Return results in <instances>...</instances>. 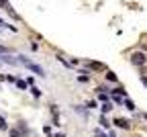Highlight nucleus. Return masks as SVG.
I'll list each match as a JSON object with an SVG mask.
<instances>
[{
	"label": "nucleus",
	"instance_id": "7",
	"mask_svg": "<svg viewBox=\"0 0 147 137\" xmlns=\"http://www.w3.org/2000/svg\"><path fill=\"white\" fill-rule=\"evenodd\" d=\"M110 94H121V96H125V98H127V90H125L123 86H117L115 90H110Z\"/></svg>",
	"mask_w": 147,
	"mask_h": 137
},
{
	"label": "nucleus",
	"instance_id": "20",
	"mask_svg": "<svg viewBox=\"0 0 147 137\" xmlns=\"http://www.w3.org/2000/svg\"><path fill=\"white\" fill-rule=\"evenodd\" d=\"M86 106H88V109H96V106H98V104H96V100H90V102H88V104H86Z\"/></svg>",
	"mask_w": 147,
	"mask_h": 137
},
{
	"label": "nucleus",
	"instance_id": "15",
	"mask_svg": "<svg viewBox=\"0 0 147 137\" xmlns=\"http://www.w3.org/2000/svg\"><path fill=\"white\" fill-rule=\"evenodd\" d=\"M100 125H102L104 129H108V127H110V123L106 121V117H100Z\"/></svg>",
	"mask_w": 147,
	"mask_h": 137
},
{
	"label": "nucleus",
	"instance_id": "23",
	"mask_svg": "<svg viewBox=\"0 0 147 137\" xmlns=\"http://www.w3.org/2000/svg\"><path fill=\"white\" fill-rule=\"evenodd\" d=\"M53 137H65V135L63 133H57V135H53Z\"/></svg>",
	"mask_w": 147,
	"mask_h": 137
},
{
	"label": "nucleus",
	"instance_id": "4",
	"mask_svg": "<svg viewBox=\"0 0 147 137\" xmlns=\"http://www.w3.org/2000/svg\"><path fill=\"white\" fill-rule=\"evenodd\" d=\"M86 68L92 72V70H94V72H100V70H106V66L102 64V62H86Z\"/></svg>",
	"mask_w": 147,
	"mask_h": 137
},
{
	"label": "nucleus",
	"instance_id": "16",
	"mask_svg": "<svg viewBox=\"0 0 147 137\" xmlns=\"http://www.w3.org/2000/svg\"><path fill=\"white\" fill-rule=\"evenodd\" d=\"M2 80H6V82H12V84H14V82H16V78H14V76H2Z\"/></svg>",
	"mask_w": 147,
	"mask_h": 137
},
{
	"label": "nucleus",
	"instance_id": "9",
	"mask_svg": "<svg viewBox=\"0 0 147 137\" xmlns=\"http://www.w3.org/2000/svg\"><path fill=\"white\" fill-rule=\"evenodd\" d=\"M29 92H31V94H33V96H35V98H39V96H41V90H39V88H37V86H35V84H33V86H31V88H29Z\"/></svg>",
	"mask_w": 147,
	"mask_h": 137
},
{
	"label": "nucleus",
	"instance_id": "18",
	"mask_svg": "<svg viewBox=\"0 0 147 137\" xmlns=\"http://www.w3.org/2000/svg\"><path fill=\"white\" fill-rule=\"evenodd\" d=\"M94 135H98V137H110V135H108V133H102V131H100V129H96V131H94Z\"/></svg>",
	"mask_w": 147,
	"mask_h": 137
},
{
	"label": "nucleus",
	"instance_id": "26",
	"mask_svg": "<svg viewBox=\"0 0 147 137\" xmlns=\"http://www.w3.org/2000/svg\"><path fill=\"white\" fill-rule=\"evenodd\" d=\"M94 137H98V135H94Z\"/></svg>",
	"mask_w": 147,
	"mask_h": 137
},
{
	"label": "nucleus",
	"instance_id": "5",
	"mask_svg": "<svg viewBox=\"0 0 147 137\" xmlns=\"http://www.w3.org/2000/svg\"><path fill=\"white\" fill-rule=\"evenodd\" d=\"M113 123H115L119 129H125V131H129V129H131V123H129L127 119H115Z\"/></svg>",
	"mask_w": 147,
	"mask_h": 137
},
{
	"label": "nucleus",
	"instance_id": "19",
	"mask_svg": "<svg viewBox=\"0 0 147 137\" xmlns=\"http://www.w3.org/2000/svg\"><path fill=\"white\" fill-rule=\"evenodd\" d=\"M74 111H76V113H80V115H84V117H86V111H84L82 106H74Z\"/></svg>",
	"mask_w": 147,
	"mask_h": 137
},
{
	"label": "nucleus",
	"instance_id": "8",
	"mask_svg": "<svg viewBox=\"0 0 147 137\" xmlns=\"http://www.w3.org/2000/svg\"><path fill=\"white\" fill-rule=\"evenodd\" d=\"M100 111H102V115H106V113H110V111H113V104H110V102H102Z\"/></svg>",
	"mask_w": 147,
	"mask_h": 137
},
{
	"label": "nucleus",
	"instance_id": "3",
	"mask_svg": "<svg viewBox=\"0 0 147 137\" xmlns=\"http://www.w3.org/2000/svg\"><path fill=\"white\" fill-rule=\"evenodd\" d=\"M131 64H133V66H139V68H141V66H145V64H147L145 53H143V51H135V53L131 55Z\"/></svg>",
	"mask_w": 147,
	"mask_h": 137
},
{
	"label": "nucleus",
	"instance_id": "6",
	"mask_svg": "<svg viewBox=\"0 0 147 137\" xmlns=\"http://www.w3.org/2000/svg\"><path fill=\"white\" fill-rule=\"evenodd\" d=\"M14 84H16V88H18V90H27V88H29L27 80H18V78H16V82H14Z\"/></svg>",
	"mask_w": 147,
	"mask_h": 137
},
{
	"label": "nucleus",
	"instance_id": "22",
	"mask_svg": "<svg viewBox=\"0 0 147 137\" xmlns=\"http://www.w3.org/2000/svg\"><path fill=\"white\" fill-rule=\"evenodd\" d=\"M2 27H6V23L2 21V18H0V29H2Z\"/></svg>",
	"mask_w": 147,
	"mask_h": 137
},
{
	"label": "nucleus",
	"instance_id": "13",
	"mask_svg": "<svg viewBox=\"0 0 147 137\" xmlns=\"http://www.w3.org/2000/svg\"><path fill=\"white\" fill-rule=\"evenodd\" d=\"M106 80L108 82H117V74L115 72H106Z\"/></svg>",
	"mask_w": 147,
	"mask_h": 137
},
{
	"label": "nucleus",
	"instance_id": "25",
	"mask_svg": "<svg viewBox=\"0 0 147 137\" xmlns=\"http://www.w3.org/2000/svg\"><path fill=\"white\" fill-rule=\"evenodd\" d=\"M0 66H2V60H0Z\"/></svg>",
	"mask_w": 147,
	"mask_h": 137
},
{
	"label": "nucleus",
	"instance_id": "1",
	"mask_svg": "<svg viewBox=\"0 0 147 137\" xmlns=\"http://www.w3.org/2000/svg\"><path fill=\"white\" fill-rule=\"evenodd\" d=\"M18 64L21 66H25L27 70H31L33 74H37V76H41V78H45V70L39 66V64H35V62H31L29 57H25V55H18Z\"/></svg>",
	"mask_w": 147,
	"mask_h": 137
},
{
	"label": "nucleus",
	"instance_id": "2",
	"mask_svg": "<svg viewBox=\"0 0 147 137\" xmlns=\"http://www.w3.org/2000/svg\"><path fill=\"white\" fill-rule=\"evenodd\" d=\"M31 131H29V127H27V123L25 121H18V125L14 127V129H8V135L10 137H25V135H29Z\"/></svg>",
	"mask_w": 147,
	"mask_h": 137
},
{
	"label": "nucleus",
	"instance_id": "24",
	"mask_svg": "<svg viewBox=\"0 0 147 137\" xmlns=\"http://www.w3.org/2000/svg\"><path fill=\"white\" fill-rule=\"evenodd\" d=\"M143 117H145V121H147V113H145V115H143Z\"/></svg>",
	"mask_w": 147,
	"mask_h": 137
},
{
	"label": "nucleus",
	"instance_id": "17",
	"mask_svg": "<svg viewBox=\"0 0 147 137\" xmlns=\"http://www.w3.org/2000/svg\"><path fill=\"white\" fill-rule=\"evenodd\" d=\"M4 53H10V49L6 45H0V55H4Z\"/></svg>",
	"mask_w": 147,
	"mask_h": 137
},
{
	"label": "nucleus",
	"instance_id": "12",
	"mask_svg": "<svg viewBox=\"0 0 147 137\" xmlns=\"http://www.w3.org/2000/svg\"><path fill=\"white\" fill-rule=\"evenodd\" d=\"M123 104H125V109H129V111H135V102H133V100L125 98V102H123Z\"/></svg>",
	"mask_w": 147,
	"mask_h": 137
},
{
	"label": "nucleus",
	"instance_id": "14",
	"mask_svg": "<svg viewBox=\"0 0 147 137\" xmlns=\"http://www.w3.org/2000/svg\"><path fill=\"white\" fill-rule=\"evenodd\" d=\"M0 8H4V10H8V8H12V6L8 4V0H0Z\"/></svg>",
	"mask_w": 147,
	"mask_h": 137
},
{
	"label": "nucleus",
	"instance_id": "21",
	"mask_svg": "<svg viewBox=\"0 0 147 137\" xmlns=\"http://www.w3.org/2000/svg\"><path fill=\"white\" fill-rule=\"evenodd\" d=\"M141 82L145 84V88H147V76H141Z\"/></svg>",
	"mask_w": 147,
	"mask_h": 137
},
{
	"label": "nucleus",
	"instance_id": "10",
	"mask_svg": "<svg viewBox=\"0 0 147 137\" xmlns=\"http://www.w3.org/2000/svg\"><path fill=\"white\" fill-rule=\"evenodd\" d=\"M98 100L108 102V100H110V94H108V92H98Z\"/></svg>",
	"mask_w": 147,
	"mask_h": 137
},
{
	"label": "nucleus",
	"instance_id": "11",
	"mask_svg": "<svg viewBox=\"0 0 147 137\" xmlns=\"http://www.w3.org/2000/svg\"><path fill=\"white\" fill-rule=\"evenodd\" d=\"M0 131H8V123H6V119L2 115H0Z\"/></svg>",
	"mask_w": 147,
	"mask_h": 137
}]
</instances>
